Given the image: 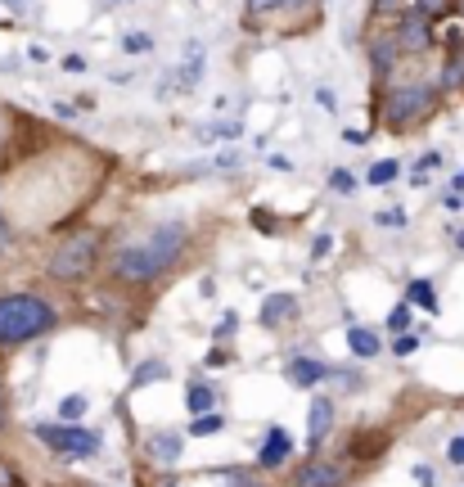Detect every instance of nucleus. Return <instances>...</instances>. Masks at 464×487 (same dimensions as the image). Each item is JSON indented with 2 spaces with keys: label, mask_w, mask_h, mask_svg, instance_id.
I'll use <instances>...</instances> for the list:
<instances>
[{
  "label": "nucleus",
  "mask_w": 464,
  "mask_h": 487,
  "mask_svg": "<svg viewBox=\"0 0 464 487\" xmlns=\"http://www.w3.org/2000/svg\"><path fill=\"white\" fill-rule=\"evenodd\" d=\"M181 248H185V226L167 222V226L149 231L144 240L122 244L114 253V275L117 280H131V284H149V280H158L163 271L176 266Z\"/></svg>",
  "instance_id": "nucleus-1"
},
{
  "label": "nucleus",
  "mask_w": 464,
  "mask_h": 487,
  "mask_svg": "<svg viewBox=\"0 0 464 487\" xmlns=\"http://www.w3.org/2000/svg\"><path fill=\"white\" fill-rule=\"evenodd\" d=\"M54 325V307L32 293H5L0 298V343H27Z\"/></svg>",
  "instance_id": "nucleus-2"
},
{
  "label": "nucleus",
  "mask_w": 464,
  "mask_h": 487,
  "mask_svg": "<svg viewBox=\"0 0 464 487\" xmlns=\"http://www.w3.org/2000/svg\"><path fill=\"white\" fill-rule=\"evenodd\" d=\"M95 257H100V235H95V231H82V235H73V240H64L59 248H54V257H50V275L64 280V284L86 280V275L95 271Z\"/></svg>",
  "instance_id": "nucleus-3"
},
{
  "label": "nucleus",
  "mask_w": 464,
  "mask_h": 487,
  "mask_svg": "<svg viewBox=\"0 0 464 487\" xmlns=\"http://www.w3.org/2000/svg\"><path fill=\"white\" fill-rule=\"evenodd\" d=\"M433 100H438L433 86H424V82H406V86H397V91L388 95V122H392V126H406V122L424 118V114L433 109Z\"/></svg>",
  "instance_id": "nucleus-4"
},
{
  "label": "nucleus",
  "mask_w": 464,
  "mask_h": 487,
  "mask_svg": "<svg viewBox=\"0 0 464 487\" xmlns=\"http://www.w3.org/2000/svg\"><path fill=\"white\" fill-rule=\"evenodd\" d=\"M36 438L59 456H95L100 452V438L91 429H73V424H41Z\"/></svg>",
  "instance_id": "nucleus-5"
},
{
  "label": "nucleus",
  "mask_w": 464,
  "mask_h": 487,
  "mask_svg": "<svg viewBox=\"0 0 464 487\" xmlns=\"http://www.w3.org/2000/svg\"><path fill=\"white\" fill-rule=\"evenodd\" d=\"M339 483H343V470L334 461H307L293 474V487H339Z\"/></svg>",
  "instance_id": "nucleus-6"
},
{
  "label": "nucleus",
  "mask_w": 464,
  "mask_h": 487,
  "mask_svg": "<svg viewBox=\"0 0 464 487\" xmlns=\"http://www.w3.org/2000/svg\"><path fill=\"white\" fill-rule=\"evenodd\" d=\"M330 429H334V402H330V397H316L311 411H307V438H311L307 447H321Z\"/></svg>",
  "instance_id": "nucleus-7"
},
{
  "label": "nucleus",
  "mask_w": 464,
  "mask_h": 487,
  "mask_svg": "<svg viewBox=\"0 0 464 487\" xmlns=\"http://www.w3.org/2000/svg\"><path fill=\"white\" fill-rule=\"evenodd\" d=\"M397 41H406V50H429V45H433V32H429V23H424V14H420V9L401 18Z\"/></svg>",
  "instance_id": "nucleus-8"
},
{
  "label": "nucleus",
  "mask_w": 464,
  "mask_h": 487,
  "mask_svg": "<svg viewBox=\"0 0 464 487\" xmlns=\"http://www.w3.org/2000/svg\"><path fill=\"white\" fill-rule=\"evenodd\" d=\"M289 456H293V438H289L284 429H271V438H266V447H262L257 465H262V470H275V465H284Z\"/></svg>",
  "instance_id": "nucleus-9"
},
{
  "label": "nucleus",
  "mask_w": 464,
  "mask_h": 487,
  "mask_svg": "<svg viewBox=\"0 0 464 487\" xmlns=\"http://www.w3.org/2000/svg\"><path fill=\"white\" fill-rule=\"evenodd\" d=\"M289 316H298V298H293V293H271V298L262 303V325H280V321H289Z\"/></svg>",
  "instance_id": "nucleus-10"
},
{
  "label": "nucleus",
  "mask_w": 464,
  "mask_h": 487,
  "mask_svg": "<svg viewBox=\"0 0 464 487\" xmlns=\"http://www.w3.org/2000/svg\"><path fill=\"white\" fill-rule=\"evenodd\" d=\"M199 77H203V45H199V41H190V45H185V59H181V86H185V91H194V86H199Z\"/></svg>",
  "instance_id": "nucleus-11"
},
{
  "label": "nucleus",
  "mask_w": 464,
  "mask_h": 487,
  "mask_svg": "<svg viewBox=\"0 0 464 487\" xmlns=\"http://www.w3.org/2000/svg\"><path fill=\"white\" fill-rule=\"evenodd\" d=\"M325 374H330V370L321 362H311V357H293V362H289V379H293L298 388H311V383H321Z\"/></svg>",
  "instance_id": "nucleus-12"
},
{
  "label": "nucleus",
  "mask_w": 464,
  "mask_h": 487,
  "mask_svg": "<svg viewBox=\"0 0 464 487\" xmlns=\"http://www.w3.org/2000/svg\"><path fill=\"white\" fill-rule=\"evenodd\" d=\"M149 452H153L158 461H176V456L185 452V438H181V433H153V438H149Z\"/></svg>",
  "instance_id": "nucleus-13"
},
{
  "label": "nucleus",
  "mask_w": 464,
  "mask_h": 487,
  "mask_svg": "<svg viewBox=\"0 0 464 487\" xmlns=\"http://www.w3.org/2000/svg\"><path fill=\"white\" fill-rule=\"evenodd\" d=\"M348 348L356 357H374L379 353V334L374 330H365V325H351L348 330Z\"/></svg>",
  "instance_id": "nucleus-14"
},
{
  "label": "nucleus",
  "mask_w": 464,
  "mask_h": 487,
  "mask_svg": "<svg viewBox=\"0 0 464 487\" xmlns=\"http://www.w3.org/2000/svg\"><path fill=\"white\" fill-rule=\"evenodd\" d=\"M185 402H190L194 415H208V411L217 406V393H212L208 383H190V397H185Z\"/></svg>",
  "instance_id": "nucleus-15"
},
{
  "label": "nucleus",
  "mask_w": 464,
  "mask_h": 487,
  "mask_svg": "<svg viewBox=\"0 0 464 487\" xmlns=\"http://www.w3.org/2000/svg\"><path fill=\"white\" fill-rule=\"evenodd\" d=\"M406 298H410V303H420L424 312H438V293H433V284H429V280H410Z\"/></svg>",
  "instance_id": "nucleus-16"
},
{
  "label": "nucleus",
  "mask_w": 464,
  "mask_h": 487,
  "mask_svg": "<svg viewBox=\"0 0 464 487\" xmlns=\"http://www.w3.org/2000/svg\"><path fill=\"white\" fill-rule=\"evenodd\" d=\"M397 172H401V163L383 158V163H374V167L365 172V181H370V185H388V181H397Z\"/></svg>",
  "instance_id": "nucleus-17"
},
{
  "label": "nucleus",
  "mask_w": 464,
  "mask_h": 487,
  "mask_svg": "<svg viewBox=\"0 0 464 487\" xmlns=\"http://www.w3.org/2000/svg\"><path fill=\"white\" fill-rule=\"evenodd\" d=\"M86 406H91V402H86L82 393H68V397L59 402V415H64V420L73 424V420H82V415H86Z\"/></svg>",
  "instance_id": "nucleus-18"
},
{
  "label": "nucleus",
  "mask_w": 464,
  "mask_h": 487,
  "mask_svg": "<svg viewBox=\"0 0 464 487\" xmlns=\"http://www.w3.org/2000/svg\"><path fill=\"white\" fill-rule=\"evenodd\" d=\"M222 429H226V420H222V415H212V411H208V415H199V420L190 424V433H194V438H208V433H222Z\"/></svg>",
  "instance_id": "nucleus-19"
},
{
  "label": "nucleus",
  "mask_w": 464,
  "mask_h": 487,
  "mask_svg": "<svg viewBox=\"0 0 464 487\" xmlns=\"http://www.w3.org/2000/svg\"><path fill=\"white\" fill-rule=\"evenodd\" d=\"M415 9H420L424 18H447V14L456 9V0H415Z\"/></svg>",
  "instance_id": "nucleus-20"
},
{
  "label": "nucleus",
  "mask_w": 464,
  "mask_h": 487,
  "mask_svg": "<svg viewBox=\"0 0 464 487\" xmlns=\"http://www.w3.org/2000/svg\"><path fill=\"white\" fill-rule=\"evenodd\" d=\"M122 50H126V55H144V50H153V36H144V32H126V36H122Z\"/></svg>",
  "instance_id": "nucleus-21"
},
{
  "label": "nucleus",
  "mask_w": 464,
  "mask_h": 487,
  "mask_svg": "<svg viewBox=\"0 0 464 487\" xmlns=\"http://www.w3.org/2000/svg\"><path fill=\"white\" fill-rule=\"evenodd\" d=\"M374 222H379L383 231H401V226H406V213H401V208H388V213H379Z\"/></svg>",
  "instance_id": "nucleus-22"
},
{
  "label": "nucleus",
  "mask_w": 464,
  "mask_h": 487,
  "mask_svg": "<svg viewBox=\"0 0 464 487\" xmlns=\"http://www.w3.org/2000/svg\"><path fill=\"white\" fill-rule=\"evenodd\" d=\"M330 190H334V194H351V190H356V176H351V172H330Z\"/></svg>",
  "instance_id": "nucleus-23"
},
{
  "label": "nucleus",
  "mask_w": 464,
  "mask_h": 487,
  "mask_svg": "<svg viewBox=\"0 0 464 487\" xmlns=\"http://www.w3.org/2000/svg\"><path fill=\"white\" fill-rule=\"evenodd\" d=\"M406 325H410V307L401 303V307H392V316H388V330H397V334H401Z\"/></svg>",
  "instance_id": "nucleus-24"
},
{
  "label": "nucleus",
  "mask_w": 464,
  "mask_h": 487,
  "mask_svg": "<svg viewBox=\"0 0 464 487\" xmlns=\"http://www.w3.org/2000/svg\"><path fill=\"white\" fill-rule=\"evenodd\" d=\"M392 348H397V357H410V353L420 348V339H415V334H406V339L397 334V343H392Z\"/></svg>",
  "instance_id": "nucleus-25"
},
{
  "label": "nucleus",
  "mask_w": 464,
  "mask_h": 487,
  "mask_svg": "<svg viewBox=\"0 0 464 487\" xmlns=\"http://www.w3.org/2000/svg\"><path fill=\"white\" fill-rule=\"evenodd\" d=\"M447 456H451V465H464V438H451Z\"/></svg>",
  "instance_id": "nucleus-26"
},
{
  "label": "nucleus",
  "mask_w": 464,
  "mask_h": 487,
  "mask_svg": "<svg viewBox=\"0 0 464 487\" xmlns=\"http://www.w3.org/2000/svg\"><path fill=\"white\" fill-rule=\"evenodd\" d=\"M415 483H420V487H433L438 479H433V470H429V465H420V470H415Z\"/></svg>",
  "instance_id": "nucleus-27"
},
{
  "label": "nucleus",
  "mask_w": 464,
  "mask_h": 487,
  "mask_svg": "<svg viewBox=\"0 0 464 487\" xmlns=\"http://www.w3.org/2000/svg\"><path fill=\"white\" fill-rule=\"evenodd\" d=\"M330 248H334V240H330V235H321V240L311 244V257H325Z\"/></svg>",
  "instance_id": "nucleus-28"
},
{
  "label": "nucleus",
  "mask_w": 464,
  "mask_h": 487,
  "mask_svg": "<svg viewBox=\"0 0 464 487\" xmlns=\"http://www.w3.org/2000/svg\"><path fill=\"white\" fill-rule=\"evenodd\" d=\"M316 100H321V104H325V109H330V114H334V109H339V100H334V91H325V86H321V91H316Z\"/></svg>",
  "instance_id": "nucleus-29"
},
{
  "label": "nucleus",
  "mask_w": 464,
  "mask_h": 487,
  "mask_svg": "<svg viewBox=\"0 0 464 487\" xmlns=\"http://www.w3.org/2000/svg\"><path fill=\"white\" fill-rule=\"evenodd\" d=\"M163 374H167L163 365H140V374H135V379H163Z\"/></svg>",
  "instance_id": "nucleus-30"
},
{
  "label": "nucleus",
  "mask_w": 464,
  "mask_h": 487,
  "mask_svg": "<svg viewBox=\"0 0 464 487\" xmlns=\"http://www.w3.org/2000/svg\"><path fill=\"white\" fill-rule=\"evenodd\" d=\"M374 14H379V18H388V14H397V0H374Z\"/></svg>",
  "instance_id": "nucleus-31"
},
{
  "label": "nucleus",
  "mask_w": 464,
  "mask_h": 487,
  "mask_svg": "<svg viewBox=\"0 0 464 487\" xmlns=\"http://www.w3.org/2000/svg\"><path fill=\"white\" fill-rule=\"evenodd\" d=\"M460 77H464V68H460V64H451V68H447V77H442V82H447V86H460Z\"/></svg>",
  "instance_id": "nucleus-32"
},
{
  "label": "nucleus",
  "mask_w": 464,
  "mask_h": 487,
  "mask_svg": "<svg viewBox=\"0 0 464 487\" xmlns=\"http://www.w3.org/2000/svg\"><path fill=\"white\" fill-rule=\"evenodd\" d=\"M64 68H68V73H82V68H86V59H82V55H68V59H64Z\"/></svg>",
  "instance_id": "nucleus-33"
},
{
  "label": "nucleus",
  "mask_w": 464,
  "mask_h": 487,
  "mask_svg": "<svg viewBox=\"0 0 464 487\" xmlns=\"http://www.w3.org/2000/svg\"><path fill=\"white\" fill-rule=\"evenodd\" d=\"M0 487H18V479H14V470H5V465H0Z\"/></svg>",
  "instance_id": "nucleus-34"
},
{
  "label": "nucleus",
  "mask_w": 464,
  "mask_h": 487,
  "mask_svg": "<svg viewBox=\"0 0 464 487\" xmlns=\"http://www.w3.org/2000/svg\"><path fill=\"white\" fill-rule=\"evenodd\" d=\"M275 5H284V0H248V9H275Z\"/></svg>",
  "instance_id": "nucleus-35"
},
{
  "label": "nucleus",
  "mask_w": 464,
  "mask_h": 487,
  "mask_svg": "<svg viewBox=\"0 0 464 487\" xmlns=\"http://www.w3.org/2000/svg\"><path fill=\"white\" fill-rule=\"evenodd\" d=\"M0 5H5V9H14V14H23V9H27V0H0Z\"/></svg>",
  "instance_id": "nucleus-36"
},
{
  "label": "nucleus",
  "mask_w": 464,
  "mask_h": 487,
  "mask_svg": "<svg viewBox=\"0 0 464 487\" xmlns=\"http://www.w3.org/2000/svg\"><path fill=\"white\" fill-rule=\"evenodd\" d=\"M0 429H5V406H0Z\"/></svg>",
  "instance_id": "nucleus-37"
},
{
  "label": "nucleus",
  "mask_w": 464,
  "mask_h": 487,
  "mask_svg": "<svg viewBox=\"0 0 464 487\" xmlns=\"http://www.w3.org/2000/svg\"><path fill=\"white\" fill-rule=\"evenodd\" d=\"M456 244H460V248H464V231H460V235H456Z\"/></svg>",
  "instance_id": "nucleus-38"
},
{
  "label": "nucleus",
  "mask_w": 464,
  "mask_h": 487,
  "mask_svg": "<svg viewBox=\"0 0 464 487\" xmlns=\"http://www.w3.org/2000/svg\"><path fill=\"white\" fill-rule=\"evenodd\" d=\"M460 14H464V0H460Z\"/></svg>",
  "instance_id": "nucleus-39"
}]
</instances>
